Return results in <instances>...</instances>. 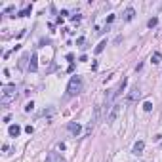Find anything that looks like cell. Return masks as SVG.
Masks as SVG:
<instances>
[{"label": "cell", "mask_w": 162, "mask_h": 162, "mask_svg": "<svg viewBox=\"0 0 162 162\" xmlns=\"http://www.w3.org/2000/svg\"><path fill=\"white\" fill-rule=\"evenodd\" d=\"M126 84H128V78H126V76H124V78L120 80V84H118V88L115 90V97H118V95H120L122 92H124V88H126Z\"/></svg>", "instance_id": "cell-10"}, {"label": "cell", "mask_w": 162, "mask_h": 162, "mask_svg": "<svg viewBox=\"0 0 162 162\" xmlns=\"http://www.w3.org/2000/svg\"><path fill=\"white\" fill-rule=\"evenodd\" d=\"M31 12H32V6H27L25 10H21L17 14V17H27V15H31Z\"/></svg>", "instance_id": "cell-13"}, {"label": "cell", "mask_w": 162, "mask_h": 162, "mask_svg": "<svg viewBox=\"0 0 162 162\" xmlns=\"http://www.w3.org/2000/svg\"><path fill=\"white\" fill-rule=\"evenodd\" d=\"M160 59H162V54H160V51H154L153 56H151V63H154V65L160 63Z\"/></svg>", "instance_id": "cell-14"}, {"label": "cell", "mask_w": 162, "mask_h": 162, "mask_svg": "<svg viewBox=\"0 0 162 162\" xmlns=\"http://www.w3.org/2000/svg\"><path fill=\"white\" fill-rule=\"evenodd\" d=\"M36 69H38V56L32 54L31 61H29V71H31V73H36Z\"/></svg>", "instance_id": "cell-6"}, {"label": "cell", "mask_w": 162, "mask_h": 162, "mask_svg": "<svg viewBox=\"0 0 162 162\" xmlns=\"http://www.w3.org/2000/svg\"><path fill=\"white\" fill-rule=\"evenodd\" d=\"M160 149H162V143H160Z\"/></svg>", "instance_id": "cell-23"}, {"label": "cell", "mask_w": 162, "mask_h": 162, "mask_svg": "<svg viewBox=\"0 0 162 162\" xmlns=\"http://www.w3.org/2000/svg\"><path fill=\"white\" fill-rule=\"evenodd\" d=\"M97 116H99V111H97V109H95V113H93V118H92V120H90V124H88V126H86V135H90V134H92V130H93V128H95V122H97Z\"/></svg>", "instance_id": "cell-5"}, {"label": "cell", "mask_w": 162, "mask_h": 162, "mask_svg": "<svg viewBox=\"0 0 162 162\" xmlns=\"http://www.w3.org/2000/svg\"><path fill=\"white\" fill-rule=\"evenodd\" d=\"M69 130H71V134H73V135H78L80 132H82V126H80L78 122H71V124H69Z\"/></svg>", "instance_id": "cell-9"}, {"label": "cell", "mask_w": 162, "mask_h": 162, "mask_svg": "<svg viewBox=\"0 0 162 162\" xmlns=\"http://www.w3.org/2000/svg\"><path fill=\"white\" fill-rule=\"evenodd\" d=\"M15 92H17L15 84H8V86H4V88H2V95H0L2 105H8L10 101H14V99H15Z\"/></svg>", "instance_id": "cell-2"}, {"label": "cell", "mask_w": 162, "mask_h": 162, "mask_svg": "<svg viewBox=\"0 0 162 162\" xmlns=\"http://www.w3.org/2000/svg\"><path fill=\"white\" fill-rule=\"evenodd\" d=\"M137 97H139V88L135 86V88H134L132 92L128 93V97H126V101H128V103H134L135 99H137Z\"/></svg>", "instance_id": "cell-8"}, {"label": "cell", "mask_w": 162, "mask_h": 162, "mask_svg": "<svg viewBox=\"0 0 162 162\" xmlns=\"http://www.w3.org/2000/svg\"><path fill=\"white\" fill-rule=\"evenodd\" d=\"M8 134H10V137H17V135L21 134V126L19 124H12L8 128Z\"/></svg>", "instance_id": "cell-7"}, {"label": "cell", "mask_w": 162, "mask_h": 162, "mask_svg": "<svg viewBox=\"0 0 162 162\" xmlns=\"http://www.w3.org/2000/svg\"><path fill=\"white\" fill-rule=\"evenodd\" d=\"M143 149H145V141H135V145H134V149H132V153L135 154V157H139V154H143Z\"/></svg>", "instance_id": "cell-4"}, {"label": "cell", "mask_w": 162, "mask_h": 162, "mask_svg": "<svg viewBox=\"0 0 162 162\" xmlns=\"http://www.w3.org/2000/svg\"><path fill=\"white\" fill-rule=\"evenodd\" d=\"M105 46H107V40H101L99 44H97V48H95V54H101V51L105 50Z\"/></svg>", "instance_id": "cell-15"}, {"label": "cell", "mask_w": 162, "mask_h": 162, "mask_svg": "<svg viewBox=\"0 0 162 162\" xmlns=\"http://www.w3.org/2000/svg\"><path fill=\"white\" fill-rule=\"evenodd\" d=\"M157 25H158V17H153V19H149V21H147V27H149V29L157 27Z\"/></svg>", "instance_id": "cell-16"}, {"label": "cell", "mask_w": 162, "mask_h": 162, "mask_svg": "<svg viewBox=\"0 0 162 162\" xmlns=\"http://www.w3.org/2000/svg\"><path fill=\"white\" fill-rule=\"evenodd\" d=\"M32 109H34V103H32V101H31V103H27V105H25V113H31Z\"/></svg>", "instance_id": "cell-18"}, {"label": "cell", "mask_w": 162, "mask_h": 162, "mask_svg": "<svg viewBox=\"0 0 162 162\" xmlns=\"http://www.w3.org/2000/svg\"><path fill=\"white\" fill-rule=\"evenodd\" d=\"M73 59H74L73 54H67V61H71V63H73Z\"/></svg>", "instance_id": "cell-22"}, {"label": "cell", "mask_w": 162, "mask_h": 162, "mask_svg": "<svg viewBox=\"0 0 162 162\" xmlns=\"http://www.w3.org/2000/svg\"><path fill=\"white\" fill-rule=\"evenodd\" d=\"M25 132H27V134H32V132H34V128H32V126H27V128H25Z\"/></svg>", "instance_id": "cell-20"}, {"label": "cell", "mask_w": 162, "mask_h": 162, "mask_svg": "<svg viewBox=\"0 0 162 162\" xmlns=\"http://www.w3.org/2000/svg\"><path fill=\"white\" fill-rule=\"evenodd\" d=\"M134 15H135V10L130 6V8H126V12H124V19L126 21H132L134 19Z\"/></svg>", "instance_id": "cell-12"}, {"label": "cell", "mask_w": 162, "mask_h": 162, "mask_svg": "<svg viewBox=\"0 0 162 162\" xmlns=\"http://www.w3.org/2000/svg\"><path fill=\"white\" fill-rule=\"evenodd\" d=\"M48 160H50V162H65V158L61 157L59 153H50V154H48Z\"/></svg>", "instance_id": "cell-11"}, {"label": "cell", "mask_w": 162, "mask_h": 162, "mask_svg": "<svg viewBox=\"0 0 162 162\" xmlns=\"http://www.w3.org/2000/svg\"><path fill=\"white\" fill-rule=\"evenodd\" d=\"M6 12H8V14H14L15 8H14V6H10V8H6Z\"/></svg>", "instance_id": "cell-21"}, {"label": "cell", "mask_w": 162, "mask_h": 162, "mask_svg": "<svg viewBox=\"0 0 162 162\" xmlns=\"http://www.w3.org/2000/svg\"><path fill=\"white\" fill-rule=\"evenodd\" d=\"M71 19H73V23H78L80 19H82V15H80V14H74V15H73V17H71Z\"/></svg>", "instance_id": "cell-19"}, {"label": "cell", "mask_w": 162, "mask_h": 162, "mask_svg": "<svg viewBox=\"0 0 162 162\" xmlns=\"http://www.w3.org/2000/svg\"><path fill=\"white\" fill-rule=\"evenodd\" d=\"M120 111H122V105H120V103H115V105L111 107L109 115H107V124H113V122H116V118H118Z\"/></svg>", "instance_id": "cell-3"}, {"label": "cell", "mask_w": 162, "mask_h": 162, "mask_svg": "<svg viewBox=\"0 0 162 162\" xmlns=\"http://www.w3.org/2000/svg\"><path fill=\"white\" fill-rule=\"evenodd\" d=\"M82 76L80 74H73L69 80V84H67V97H74V95H78L80 92H82Z\"/></svg>", "instance_id": "cell-1"}, {"label": "cell", "mask_w": 162, "mask_h": 162, "mask_svg": "<svg viewBox=\"0 0 162 162\" xmlns=\"http://www.w3.org/2000/svg\"><path fill=\"white\" fill-rule=\"evenodd\" d=\"M151 109H153V103H151V101H145V103H143V111H147V113H149Z\"/></svg>", "instance_id": "cell-17"}]
</instances>
